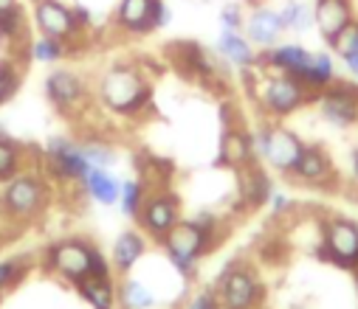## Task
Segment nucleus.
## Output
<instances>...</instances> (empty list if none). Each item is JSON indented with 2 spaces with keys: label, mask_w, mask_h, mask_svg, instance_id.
I'll list each match as a JSON object with an SVG mask.
<instances>
[{
  "label": "nucleus",
  "mask_w": 358,
  "mask_h": 309,
  "mask_svg": "<svg viewBox=\"0 0 358 309\" xmlns=\"http://www.w3.org/2000/svg\"><path fill=\"white\" fill-rule=\"evenodd\" d=\"M99 101L122 119H141L152 107V84L136 62H113L99 76Z\"/></svg>",
  "instance_id": "obj_1"
},
{
  "label": "nucleus",
  "mask_w": 358,
  "mask_h": 309,
  "mask_svg": "<svg viewBox=\"0 0 358 309\" xmlns=\"http://www.w3.org/2000/svg\"><path fill=\"white\" fill-rule=\"evenodd\" d=\"M166 264L175 270L181 281H195L198 276V262L217 245L195 220H181L161 242Z\"/></svg>",
  "instance_id": "obj_2"
},
{
  "label": "nucleus",
  "mask_w": 358,
  "mask_h": 309,
  "mask_svg": "<svg viewBox=\"0 0 358 309\" xmlns=\"http://www.w3.org/2000/svg\"><path fill=\"white\" fill-rule=\"evenodd\" d=\"M251 141H254L257 160L271 166L277 174H291V169H294V163L305 146L294 130H288L285 124H277V121L259 124L251 133Z\"/></svg>",
  "instance_id": "obj_3"
},
{
  "label": "nucleus",
  "mask_w": 358,
  "mask_h": 309,
  "mask_svg": "<svg viewBox=\"0 0 358 309\" xmlns=\"http://www.w3.org/2000/svg\"><path fill=\"white\" fill-rule=\"evenodd\" d=\"M215 295L220 303L231 306V309H259L265 301V284L259 278V273L248 264V262H229L217 281H215Z\"/></svg>",
  "instance_id": "obj_4"
},
{
  "label": "nucleus",
  "mask_w": 358,
  "mask_h": 309,
  "mask_svg": "<svg viewBox=\"0 0 358 309\" xmlns=\"http://www.w3.org/2000/svg\"><path fill=\"white\" fill-rule=\"evenodd\" d=\"M316 93H310L299 79L288 76V73H265L259 79V90H257V101L265 116L271 119H288L294 113H299L302 107H308Z\"/></svg>",
  "instance_id": "obj_5"
},
{
  "label": "nucleus",
  "mask_w": 358,
  "mask_h": 309,
  "mask_svg": "<svg viewBox=\"0 0 358 309\" xmlns=\"http://www.w3.org/2000/svg\"><path fill=\"white\" fill-rule=\"evenodd\" d=\"M48 202V183L34 172H17L3 183L0 209L12 220H34Z\"/></svg>",
  "instance_id": "obj_6"
},
{
  "label": "nucleus",
  "mask_w": 358,
  "mask_h": 309,
  "mask_svg": "<svg viewBox=\"0 0 358 309\" xmlns=\"http://www.w3.org/2000/svg\"><path fill=\"white\" fill-rule=\"evenodd\" d=\"M322 248L319 256L341 270H358V223L350 217H324L322 220Z\"/></svg>",
  "instance_id": "obj_7"
},
{
  "label": "nucleus",
  "mask_w": 358,
  "mask_h": 309,
  "mask_svg": "<svg viewBox=\"0 0 358 309\" xmlns=\"http://www.w3.org/2000/svg\"><path fill=\"white\" fill-rule=\"evenodd\" d=\"M316 107H319V116L336 127V130H350L358 124V82H344V79H336L330 87L319 90L313 96Z\"/></svg>",
  "instance_id": "obj_8"
},
{
  "label": "nucleus",
  "mask_w": 358,
  "mask_h": 309,
  "mask_svg": "<svg viewBox=\"0 0 358 309\" xmlns=\"http://www.w3.org/2000/svg\"><path fill=\"white\" fill-rule=\"evenodd\" d=\"M91 248H94L91 242H85L79 236L59 239L45 250V270L79 287L87 278V267H91Z\"/></svg>",
  "instance_id": "obj_9"
},
{
  "label": "nucleus",
  "mask_w": 358,
  "mask_h": 309,
  "mask_svg": "<svg viewBox=\"0 0 358 309\" xmlns=\"http://www.w3.org/2000/svg\"><path fill=\"white\" fill-rule=\"evenodd\" d=\"M138 228L152 242H161L178 223H181V197L169 188L147 194L141 211H138Z\"/></svg>",
  "instance_id": "obj_10"
},
{
  "label": "nucleus",
  "mask_w": 358,
  "mask_h": 309,
  "mask_svg": "<svg viewBox=\"0 0 358 309\" xmlns=\"http://www.w3.org/2000/svg\"><path fill=\"white\" fill-rule=\"evenodd\" d=\"M34 26L40 34L54 37L65 45H71L73 40L82 37V29L76 23L73 6L62 3V0H34V9H31Z\"/></svg>",
  "instance_id": "obj_11"
},
{
  "label": "nucleus",
  "mask_w": 358,
  "mask_h": 309,
  "mask_svg": "<svg viewBox=\"0 0 358 309\" xmlns=\"http://www.w3.org/2000/svg\"><path fill=\"white\" fill-rule=\"evenodd\" d=\"M43 160H45V172L62 183H79L85 177V172L91 169V163L85 160L82 144L71 141V138H51L43 149Z\"/></svg>",
  "instance_id": "obj_12"
},
{
  "label": "nucleus",
  "mask_w": 358,
  "mask_h": 309,
  "mask_svg": "<svg viewBox=\"0 0 358 309\" xmlns=\"http://www.w3.org/2000/svg\"><path fill=\"white\" fill-rule=\"evenodd\" d=\"M310 59H313V51H308L305 45H299V43H277L274 48H265L262 54H257V68L268 70V73H288V76L302 82Z\"/></svg>",
  "instance_id": "obj_13"
},
{
  "label": "nucleus",
  "mask_w": 358,
  "mask_h": 309,
  "mask_svg": "<svg viewBox=\"0 0 358 309\" xmlns=\"http://www.w3.org/2000/svg\"><path fill=\"white\" fill-rule=\"evenodd\" d=\"M288 177H294L296 183H305V186H333L336 183V166H333V158L327 155L324 146L305 144Z\"/></svg>",
  "instance_id": "obj_14"
},
{
  "label": "nucleus",
  "mask_w": 358,
  "mask_h": 309,
  "mask_svg": "<svg viewBox=\"0 0 358 309\" xmlns=\"http://www.w3.org/2000/svg\"><path fill=\"white\" fill-rule=\"evenodd\" d=\"M243 31L248 37V43L254 48H274L282 34H285V26H282V17H280V9H271V6H254L251 15L245 17L243 23Z\"/></svg>",
  "instance_id": "obj_15"
},
{
  "label": "nucleus",
  "mask_w": 358,
  "mask_h": 309,
  "mask_svg": "<svg viewBox=\"0 0 358 309\" xmlns=\"http://www.w3.org/2000/svg\"><path fill=\"white\" fill-rule=\"evenodd\" d=\"M45 96L57 110H73L85 98V82L68 68H57L45 76Z\"/></svg>",
  "instance_id": "obj_16"
},
{
  "label": "nucleus",
  "mask_w": 358,
  "mask_h": 309,
  "mask_svg": "<svg viewBox=\"0 0 358 309\" xmlns=\"http://www.w3.org/2000/svg\"><path fill=\"white\" fill-rule=\"evenodd\" d=\"M355 20L352 0H316L313 3V29L330 45V40Z\"/></svg>",
  "instance_id": "obj_17"
},
{
  "label": "nucleus",
  "mask_w": 358,
  "mask_h": 309,
  "mask_svg": "<svg viewBox=\"0 0 358 309\" xmlns=\"http://www.w3.org/2000/svg\"><path fill=\"white\" fill-rule=\"evenodd\" d=\"M217 166H226V169H245L251 163H259L257 155H254V141H251V133H245L243 127H229L220 138V152H217Z\"/></svg>",
  "instance_id": "obj_18"
},
{
  "label": "nucleus",
  "mask_w": 358,
  "mask_h": 309,
  "mask_svg": "<svg viewBox=\"0 0 358 309\" xmlns=\"http://www.w3.org/2000/svg\"><path fill=\"white\" fill-rule=\"evenodd\" d=\"M215 54L220 62L237 68V70H251L257 68V51L254 45L248 43L245 34L240 31H229V29H220L217 34V43H215Z\"/></svg>",
  "instance_id": "obj_19"
},
{
  "label": "nucleus",
  "mask_w": 358,
  "mask_h": 309,
  "mask_svg": "<svg viewBox=\"0 0 358 309\" xmlns=\"http://www.w3.org/2000/svg\"><path fill=\"white\" fill-rule=\"evenodd\" d=\"M152 3L155 0H119L113 23L130 37H147L152 31Z\"/></svg>",
  "instance_id": "obj_20"
},
{
  "label": "nucleus",
  "mask_w": 358,
  "mask_h": 309,
  "mask_svg": "<svg viewBox=\"0 0 358 309\" xmlns=\"http://www.w3.org/2000/svg\"><path fill=\"white\" fill-rule=\"evenodd\" d=\"M79 186H82V191L87 197H91L94 202H99V205H119L122 180L113 172L102 169V166H91V169H87L85 177L79 180Z\"/></svg>",
  "instance_id": "obj_21"
},
{
  "label": "nucleus",
  "mask_w": 358,
  "mask_h": 309,
  "mask_svg": "<svg viewBox=\"0 0 358 309\" xmlns=\"http://www.w3.org/2000/svg\"><path fill=\"white\" fill-rule=\"evenodd\" d=\"M147 253V236L141 231H124L116 236L113 250H110V264L116 273L130 276L136 270V264L144 259Z\"/></svg>",
  "instance_id": "obj_22"
},
{
  "label": "nucleus",
  "mask_w": 358,
  "mask_h": 309,
  "mask_svg": "<svg viewBox=\"0 0 358 309\" xmlns=\"http://www.w3.org/2000/svg\"><path fill=\"white\" fill-rule=\"evenodd\" d=\"M274 186H271V177H268V172L257 163L240 169V197L243 202L248 205V209H259V205L268 202V197H271Z\"/></svg>",
  "instance_id": "obj_23"
},
{
  "label": "nucleus",
  "mask_w": 358,
  "mask_h": 309,
  "mask_svg": "<svg viewBox=\"0 0 358 309\" xmlns=\"http://www.w3.org/2000/svg\"><path fill=\"white\" fill-rule=\"evenodd\" d=\"M116 306L119 309H155L158 298L141 278L124 276L122 284L116 287Z\"/></svg>",
  "instance_id": "obj_24"
},
{
  "label": "nucleus",
  "mask_w": 358,
  "mask_h": 309,
  "mask_svg": "<svg viewBox=\"0 0 358 309\" xmlns=\"http://www.w3.org/2000/svg\"><path fill=\"white\" fill-rule=\"evenodd\" d=\"M338 79V70H336V59H333V51H313V59L302 76V84L310 90V93H319L324 87H330L333 82Z\"/></svg>",
  "instance_id": "obj_25"
},
{
  "label": "nucleus",
  "mask_w": 358,
  "mask_h": 309,
  "mask_svg": "<svg viewBox=\"0 0 358 309\" xmlns=\"http://www.w3.org/2000/svg\"><path fill=\"white\" fill-rule=\"evenodd\" d=\"M76 292L91 309H119L116 306V287L113 281H96V278H85Z\"/></svg>",
  "instance_id": "obj_26"
},
{
  "label": "nucleus",
  "mask_w": 358,
  "mask_h": 309,
  "mask_svg": "<svg viewBox=\"0 0 358 309\" xmlns=\"http://www.w3.org/2000/svg\"><path fill=\"white\" fill-rule=\"evenodd\" d=\"M280 17H282L285 31L305 34L313 29V6H308L305 0H285L280 9Z\"/></svg>",
  "instance_id": "obj_27"
},
{
  "label": "nucleus",
  "mask_w": 358,
  "mask_h": 309,
  "mask_svg": "<svg viewBox=\"0 0 358 309\" xmlns=\"http://www.w3.org/2000/svg\"><path fill=\"white\" fill-rule=\"evenodd\" d=\"M0 40L3 43H26V9L20 3L0 9Z\"/></svg>",
  "instance_id": "obj_28"
},
{
  "label": "nucleus",
  "mask_w": 358,
  "mask_h": 309,
  "mask_svg": "<svg viewBox=\"0 0 358 309\" xmlns=\"http://www.w3.org/2000/svg\"><path fill=\"white\" fill-rule=\"evenodd\" d=\"M147 199V183L141 177L136 180H122V197H119V209L127 220H138V211Z\"/></svg>",
  "instance_id": "obj_29"
},
{
  "label": "nucleus",
  "mask_w": 358,
  "mask_h": 309,
  "mask_svg": "<svg viewBox=\"0 0 358 309\" xmlns=\"http://www.w3.org/2000/svg\"><path fill=\"white\" fill-rule=\"evenodd\" d=\"M68 48H71V45H65V43H59V40H54V37H45V34H40L37 40L29 43L31 59H34V62H43V65H54V62L65 59Z\"/></svg>",
  "instance_id": "obj_30"
},
{
  "label": "nucleus",
  "mask_w": 358,
  "mask_h": 309,
  "mask_svg": "<svg viewBox=\"0 0 358 309\" xmlns=\"http://www.w3.org/2000/svg\"><path fill=\"white\" fill-rule=\"evenodd\" d=\"M20 158H23L20 146H17L3 130H0V183H6V180H12L17 172H23Z\"/></svg>",
  "instance_id": "obj_31"
},
{
  "label": "nucleus",
  "mask_w": 358,
  "mask_h": 309,
  "mask_svg": "<svg viewBox=\"0 0 358 309\" xmlns=\"http://www.w3.org/2000/svg\"><path fill=\"white\" fill-rule=\"evenodd\" d=\"M29 273V259L26 256H12L0 262V295L9 292L12 287L20 284V278H26Z\"/></svg>",
  "instance_id": "obj_32"
},
{
  "label": "nucleus",
  "mask_w": 358,
  "mask_h": 309,
  "mask_svg": "<svg viewBox=\"0 0 358 309\" xmlns=\"http://www.w3.org/2000/svg\"><path fill=\"white\" fill-rule=\"evenodd\" d=\"M20 82H23V73L15 62H9V59L0 62V107L9 105V101L17 96Z\"/></svg>",
  "instance_id": "obj_33"
},
{
  "label": "nucleus",
  "mask_w": 358,
  "mask_h": 309,
  "mask_svg": "<svg viewBox=\"0 0 358 309\" xmlns=\"http://www.w3.org/2000/svg\"><path fill=\"white\" fill-rule=\"evenodd\" d=\"M338 59L341 56H350V54H358V17L350 23V26H344L333 40H330V45H327Z\"/></svg>",
  "instance_id": "obj_34"
},
{
  "label": "nucleus",
  "mask_w": 358,
  "mask_h": 309,
  "mask_svg": "<svg viewBox=\"0 0 358 309\" xmlns=\"http://www.w3.org/2000/svg\"><path fill=\"white\" fill-rule=\"evenodd\" d=\"M82 152H85V160L91 166L108 169L110 163H116V149L105 141H87V144H82Z\"/></svg>",
  "instance_id": "obj_35"
},
{
  "label": "nucleus",
  "mask_w": 358,
  "mask_h": 309,
  "mask_svg": "<svg viewBox=\"0 0 358 309\" xmlns=\"http://www.w3.org/2000/svg\"><path fill=\"white\" fill-rule=\"evenodd\" d=\"M87 278L113 281V264H110V259H108L96 245L91 248V267H87Z\"/></svg>",
  "instance_id": "obj_36"
},
{
  "label": "nucleus",
  "mask_w": 358,
  "mask_h": 309,
  "mask_svg": "<svg viewBox=\"0 0 358 309\" xmlns=\"http://www.w3.org/2000/svg\"><path fill=\"white\" fill-rule=\"evenodd\" d=\"M243 23H245V15H243V6L240 3H226L220 9V29L243 31Z\"/></svg>",
  "instance_id": "obj_37"
},
{
  "label": "nucleus",
  "mask_w": 358,
  "mask_h": 309,
  "mask_svg": "<svg viewBox=\"0 0 358 309\" xmlns=\"http://www.w3.org/2000/svg\"><path fill=\"white\" fill-rule=\"evenodd\" d=\"M265 205H268V209H271V214H274V217H282V214H288V211L294 209V199H291L285 191H277V188H274Z\"/></svg>",
  "instance_id": "obj_38"
},
{
  "label": "nucleus",
  "mask_w": 358,
  "mask_h": 309,
  "mask_svg": "<svg viewBox=\"0 0 358 309\" xmlns=\"http://www.w3.org/2000/svg\"><path fill=\"white\" fill-rule=\"evenodd\" d=\"M172 23V9L164 3V0H155L152 3V31H161Z\"/></svg>",
  "instance_id": "obj_39"
},
{
  "label": "nucleus",
  "mask_w": 358,
  "mask_h": 309,
  "mask_svg": "<svg viewBox=\"0 0 358 309\" xmlns=\"http://www.w3.org/2000/svg\"><path fill=\"white\" fill-rule=\"evenodd\" d=\"M215 303H217L215 289H203V292H195L184 309H215Z\"/></svg>",
  "instance_id": "obj_40"
},
{
  "label": "nucleus",
  "mask_w": 358,
  "mask_h": 309,
  "mask_svg": "<svg viewBox=\"0 0 358 309\" xmlns=\"http://www.w3.org/2000/svg\"><path fill=\"white\" fill-rule=\"evenodd\" d=\"M73 15H76V23H79L82 31L94 26V15H91V9H87V6H73Z\"/></svg>",
  "instance_id": "obj_41"
},
{
  "label": "nucleus",
  "mask_w": 358,
  "mask_h": 309,
  "mask_svg": "<svg viewBox=\"0 0 358 309\" xmlns=\"http://www.w3.org/2000/svg\"><path fill=\"white\" fill-rule=\"evenodd\" d=\"M341 65H344V70L358 82V54H350V56H341Z\"/></svg>",
  "instance_id": "obj_42"
},
{
  "label": "nucleus",
  "mask_w": 358,
  "mask_h": 309,
  "mask_svg": "<svg viewBox=\"0 0 358 309\" xmlns=\"http://www.w3.org/2000/svg\"><path fill=\"white\" fill-rule=\"evenodd\" d=\"M350 174H352V180L358 183V146H355L352 155H350Z\"/></svg>",
  "instance_id": "obj_43"
},
{
  "label": "nucleus",
  "mask_w": 358,
  "mask_h": 309,
  "mask_svg": "<svg viewBox=\"0 0 358 309\" xmlns=\"http://www.w3.org/2000/svg\"><path fill=\"white\" fill-rule=\"evenodd\" d=\"M17 0H0V9H9V6H15Z\"/></svg>",
  "instance_id": "obj_44"
},
{
  "label": "nucleus",
  "mask_w": 358,
  "mask_h": 309,
  "mask_svg": "<svg viewBox=\"0 0 358 309\" xmlns=\"http://www.w3.org/2000/svg\"><path fill=\"white\" fill-rule=\"evenodd\" d=\"M215 309H231V306H226V303H220V301H217V303H215Z\"/></svg>",
  "instance_id": "obj_45"
},
{
  "label": "nucleus",
  "mask_w": 358,
  "mask_h": 309,
  "mask_svg": "<svg viewBox=\"0 0 358 309\" xmlns=\"http://www.w3.org/2000/svg\"><path fill=\"white\" fill-rule=\"evenodd\" d=\"M243 3H257V0H243Z\"/></svg>",
  "instance_id": "obj_46"
},
{
  "label": "nucleus",
  "mask_w": 358,
  "mask_h": 309,
  "mask_svg": "<svg viewBox=\"0 0 358 309\" xmlns=\"http://www.w3.org/2000/svg\"><path fill=\"white\" fill-rule=\"evenodd\" d=\"M355 287H358V270H355Z\"/></svg>",
  "instance_id": "obj_47"
}]
</instances>
